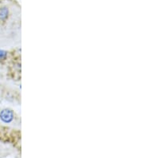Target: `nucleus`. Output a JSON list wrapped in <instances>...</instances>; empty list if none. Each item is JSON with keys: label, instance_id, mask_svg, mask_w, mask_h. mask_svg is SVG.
Listing matches in <instances>:
<instances>
[{"label": "nucleus", "instance_id": "1", "mask_svg": "<svg viewBox=\"0 0 143 158\" xmlns=\"http://www.w3.org/2000/svg\"><path fill=\"white\" fill-rule=\"evenodd\" d=\"M0 119L5 123H10L14 119V113L10 110L5 109L0 112Z\"/></svg>", "mask_w": 143, "mask_h": 158}, {"label": "nucleus", "instance_id": "2", "mask_svg": "<svg viewBox=\"0 0 143 158\" xmlns=\"http://www.w3.org/2000/svg\"><path fill=\"white\" fill-rule=\"evenodd\" d=\"M9 10L6 7H2L0 9V20H5L7 18Z\"/></svg>", "mask_w": 143, "mask_h": 158}, {"label": "nucleus", "instance_id": "3", "mask_svg": "<svg viewBox=\"0 0 143 158\" xmlns=\"http://www.w3.org/2000/svg\"><path fill=\"white\" fill-rule=\"evenodd\" d=\"M6 51L0 50V61H1V60H2V59H4V58H6Z\"/></svg>", "mask_w": 143, "mask_h": 158}]
</instances>
